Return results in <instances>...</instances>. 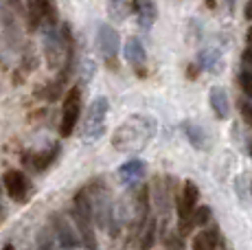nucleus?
<instances>
[{
    "label": "nucleus",
    "instance_id": "nucleus-1",
    "mask_svg": "<svg viewBox=\"0 0 252 250\" xmlns=\"http://www.w3.org/2000/svg\"><path fill=\"white\" fill-rule=\"evenodd\" d=\"M156 129V119L147 117V114H132L114 129L112 147L123 154H136L152 141Z\"/></svg>",
    "mask_w": 252,
    "mask_h": 250
},
{
    "label": "nucleus",
    "instance_id": "nucleus-2",
    "mask_svg": "<svg viewBox=\"0 0 252 250\" xmlns=\"http://www.w3.org/2000/svg\"><path fill=\"white\" fill-rule=\"evenodd\" d=\"M44 55L46 64L51 70H64L70 64V40H68V29L60 31L55 27H44Z\"/></svg>",
    "mask_w": 252,
    "mask_h": 250
},
{
    "label": "nucleus",
    "instance_id": "nucleus-3",
    "mask_svg": "<svg viewBox=\"0 0 252 250\" xmlns=\"http://www.w3.org/2000/svg\"><path fill=\"white\" fill-rule=\"evenodd\" d=\"M72 222H75V228L79 233L81 246L88 250H96V235H94V215H92L90 209V200L86 189H81L79 193L72 200Z\"/></svg>",
    "mask_w": 252,
    "mask_h": 250
},
{
    "label": "nucleus",
    "instance_id": "nucleus-4",
    "mask_svg": "<svg viewBox=\"0 0 252 250\" xmlns=\"http://www.w3.org/2000/svg\"><path fill=\"white\" fill-rule=\"evenodd\" d=\"M108 110H110V103L105 97H96L88 105L84 125H81V141L84 143H94L103 136L105 121H108Z\"/></svg>",
    "mask_w": 252,
    "mask_h": 250
},
{
    "label": "nucleus",
    "instance_id": "nucleus-5",
    "mask_svg": "<svg viewBox=\"0 0 252 250\" xmlns=\"http://www.w3.org/2000/svg\"><path fill=\"white\" fill-rule=\"evenodd\" d=\"M86 193H88L90 200V209L92 215H94V222L101 228H108V224L112 222V213H114V204L110 200V193L105 189L103 182H92V185L86 187Z\"/></svg>",
    "mask_w": 252,
    "mask_h": 250
},
{
    "label": "nucleus",
    "instance_id": "nucleus-6",
    "mask_svg": "<svg viewBox=\"0 0 252 250\" xmlns=\"http://www.w3.org/2000/svg\"><path fill=\"white\" fill-rule=\"evenodd\" d=\"M81 114V90L79 86H72L64 97V105H62V123H60V134L62 136H70L77 127Z\"/></svg>",
    "mask_w": 252,
    "mask_h": 250
},
{
    "label": "nucleus",
    "instance_id": "nucleus-7",
    "mask_svg": "<svg viewBox=\"0 0 252 250\" xmlns=\"http://www.w3.org/2000/svg\"><path fill=\"white\" fill-rule=\"evenodd\" d=\"M51 222H53V230H55L57 239H60L64 250H75L77 246H81V239H79V233H77L75 224H70L62 213H53Z\"/></svg>",
    "mask_w": 252,
    "mask_h": 250
},
{
    "label": "nucleus",
    "instance_id": "nucleus-8",
    "mask_svg": "<svg viewBox=\"0 0 252 250\" xmlns=\"http://www.w3.org/2000/svg\"><path fill=\"white\" fill-rule=\"evenodd\" d=\"M96 42H99V51L105 57V62L112 64L116 60V53H119V33L114 31V27L101 22L96 29Z\"/></svg>",
    "mask_w": 252,
    "mask_h": 250
},
{
    "label": "nucleus",
    "instance_id": "nucleus-9",
    "mask_svg": "<svg viewBox=\"0 0 252 250\" xmlns=\"http://www.w3.org/2000/svg\"><path fill=\"white\" fill-rule=\"evenodd\" d=\"M197 200H200V189H197V185L193 180H187L184 182L180 200H178V213H180L182 224H187L189 219H191V215L195 213Z\"/></svg>",
    "mask_w": 252,
    "mask_h": 250
},
{
    "label": "nucleus",
    "instance_id": "nucleus-10",
    "mask_svg": "<svg viewBox=\"0 0 252 250\" xmlns=\"http://www.w3.org/2000/svg\"><path fill=\"white\" fill-rule=\"evenodd\" d=\"M2 182H4V189H7V193L11 195L13 200H18V202L27 200V193H29V180H27V176H24L22 171H18V169H9L7 174H4Z\"/></svg>",
    "mask_w": 252,
    "mask_h": 250
},
{
    "label": "nucleus",
    "instance_id": "nucleus-11",
    "mask_svg": "<svg viewBox=\"0 0 252 250\" xmlns=\"http://www.w3.org/2000/svg\"><path fill=\"white\" fill-rule=\"evenodd\" d=\"M145 171H147V165H145L143 160H138V158L127 160L125 165L119 167V182L123 187H132V185H136V182L143 180Z\"/></svg>",
    "mask_w": 252,
    "mask_h": 250
},
{
    "label": "nucleus",
    "instance_id": "nucleus-12",
    "mask_svg": "<svg viewBox=\"0 0 252 250\" xmlns=\"http://www.w3.org/2000/svg\"><path fill=\"white\" fill-rule=\"evenodd\" d=\"M208 101H211V108L215 112L217 119H228L230 117V101H228V93H226L221 86H213L208 90Z\"/></svg>",
    "mask_w": 252,
    "mask_h": 250
},
{
    "label": "nucleus",
    "instance_id": "nucleus-13",
    "mask_svg": "<svg viewBox=\"0 0 252 250\" xmlns=\"http://www.w3.org/2000/svg\"><path fill=\"white\" fill-rule=\"evenodd\" d=\"M149 195H152V204L154 209H156V213H167L169 204H171V189H167V185H164L162 178H156L152 185V189H149Z\"/></svg>",
    "mask_w": 252,
    "mask_h": 250
},
{
    "label": "nucleus",
    "instance_id": "nucleus-14",
    "mask_svg": "<svg viewBox=\"0 0 252 250\" xmlns=\"http://www.w3.org/2000/svg\"><path fill=\"white\" fill-rule=\"evenodd\" d=\"M132 11H134L138 25L143 29L152 27L154 20H156V16H158V9H156V2H154V0H134Z\"/></svg>",
    "mask_w": 252,
    "mask_h": 250
},
{
    "label": "nucleus",
    "instance_id": "nucleus-15",
    "mask_svg": "<svg viewBox=\"0 0 252 250\" xmlns=\"http://www.w3.org/2000/svg\"><path fill=\"white\" fill-rule=\"evenodd\" d=\"M57 156V147H53L51 152H33V154H24L22 162L29 167L31 171H44Z\"/></svg>",
    "mask_w": 252,
    "mask_h": 250
},
{
    "label": "nucleus",
    "instance_id": "nucleus-16",
    "mask_svg": "<svg viewBox=\"0 0 252 250\" xmlns=\"http://www.w3.org/2000/svg\"><path fill=\"white\" fill-rule=\"evenodd\" d=\"M123 55L125 60L129 62L132 66H143L145 60H147V53H145V46L138 37H129L125 42V49H123Z\"/></svg>",
    "mask_w": 252,
    "mask_h": 250
},
{
    "label": "nucleus",
    "instance_id": "nucleus-17",
    "mask_svg": "<svg viewBox=\"0 0 252 250\" xmlns=\"http://www.w3.org/2000/svg\"><path fill=\"white\" fill-rule=\"evenodd\" d=\"M197 64H200V68L206 70V73H217V70H220V66H221L220 51H215V49L202 51L200 55H197Z\"/></svg>",
    "mask_w": 252,
    "mask_h": 250
},
{
    "label": "nucleus",
    "instance_id": "nucleus-18",
    "mask_svg": "<svg viewBox=\"0 0 252 250\" xmlns=\"http://www.w3.org/2000/svg\"><path fill=\"white\" fill-rule=\"evenodd\" d=\"M217 244H220L217 233L215 230H211V228H206V230H202V233H197L195 237H193L191 248L193 250H215Z\"/></svg>",
    "mask_w": 252,
    "mask_h": 250
},
{
    "label": "nucleus",
    "instance_id": "nucleus-19",
    "mask_svg": "<svg viewBox=\"0 0 252 250\" xmlns=\"http://www.w3.org/2000/svg\"><path fill=\"white\" fill-rule=\"evenodd\" d=\"M182 129H184V134H187V138L191 141L193 147H197V150H204V145H206V134H204V129H202L200 125L187 121V123L182 125Z\"/></svg>",
    "mask_w": 252,
    "mask_h": 250
},
{
    "label": "nucleus",
    "instance_id": "nucleus-20",
    "mask_svg": "<svg viewBox=\"0 0 252 250\" xmlns=\"http://www.w3.org/2000/svg\"><path fill=\"white\" fill-rule=\"evenodd\" d=\"M208 222H211V209L208 206H197L195 213L191 215V219L184 224V230L193 228V226H206Z\"/></svg>",
    "mask_w": 252,
    "mask_h": 250
},
{
    "label": "nucleus",
    "instance_id": "nucleus-21",
    "mask_svg": "<svg viewBox=\"0 0 252 250\" xmlns=\"http://www.w3.org/2000/svg\"><path fill=\"white\" fill-rule=\"evenodd\" d=\"M53 242H55V230L51 226H44L37 235V248L40 250H53Z\"/></svg>",
    "mask_w": 252,
    "mask_h": 250
},
{
    "label": "nucleus",
    "instance_id": "nucleus-22",
    "mask_svg": "<svg viewBox=\"0 0 252 250\" xmlns=\"http://www.w3.org/2000/svg\"><path fill=\"white\" fill-rule=\"evenodd\" d=\"M154 237H156V219H149L147 226H145V233H143V239H140V250H147L152 248L154 244Z\"/></svg>",
    "mask_w": 252,
    "mask_h": 250
},
{
    "label": "nucleus",
    "instance_id": "nucleus-23",
    "mask_svg": "<svg viewBox=\"0 0 252 250\" xmlns=\"http://www.w3.org/2000/svg\"><path fill=\"white\" fill-rule=\"evenodd\" d=\"M239 86L248 97H252V70H244V73L239 75Z\"/></svg>",
    "mask_w": 252,
    "mask_h": 250
},
{
    "label": "nucleus",
    "instance_id": "nucleus-24",
    "mask_svg": "<svg viewBox=\"0 0 252 250\" xmlns=\"http://www.w3.org/2000/svg\"><path fill=\"white\" fill-rule=\"evenodd\" d=\"M239 110H241V117H244V121L252 127V105L250 103H241Z\"/></svg>",
    "mask_w": 252,
    "mask_h": 250
},
{
    "label": "nucleus",
    "instance_id": "nucleus-25",
    "mask_svg": "<svg viewBox=\"0 0 252 250\" xmlns=\"http://www.w3.org/2000/svg\"><path fill=\"white\" fill-rule=\"evenodd\" d=\"M241 60H244V64H246V66H250V68H252V46H248V49L244 51Z\"/></svg>",
    "mask_w": 252,
    "mask_h": 250
},
{
    "label": "nucleus",
    "instance_id": "nucleus-26",
    "mask_svg": "<svg viewBox=\"0 0 252 250\" xmlns=\"http://www.w3.org/2000/svg\"><path fill=\"white\" fill-rule=\"evenodd\" d=\"M244 16H246V20H252V0H248V2H246V7H244Z\"/></svg>",
    "mask_w": 252,
    "mask_h": 250
},
{
    "label": "nucleus",
    "instance_id": "nucleus-27",
    "mask_svg": "<svg viewBox=\"0 0 252 250\" xmlns=\"http://www.w3.org/2000/svg\"><path fill=\"white\" fill-rule=\"evenodd\" d=\"M224 2H226V7H228V9L235 7V0H224Z\"/></svg>",
    "mask_w": 252,
    "mask_h": 250
},
{
    "label": "nucleus",
    "instance_id": "nucleus-28",
    "mask_svg": "<svg viewBox=\"0 0 252 250\" xmlns=\"http://www.w3.org/2000/svg\"><path fill=\"white\" fill-rule=\"evenodd\" d=\"M246 37H248V42H250V46H252V27L248 29V35H246Z\"/></svg>",
    "mask_w": 252,
    "mask_h": 250
},
{
    "label": "nucleus",
    "instance_id": "nucleus-29",
    "mask_svg": "<svg viewBox=\"0 0 252 250\" xmlns=\"http://www.w3.org/2000/svg\"><path fill=\"white\" fill-rule=\"evenodd\" d=\"M2 250H13V246H11V244H7V246H4Z\"/></svg>",
    "mask_w": 252,
    "mask_h": 250
},
{
    "label": "nucleus",
    "instance_id": "nucleus-30",
    "mask_svg": "<svg viewBox=\"0 0 252 250\" xmlns=\"http://www.w3.org/2000/svg\"><path fill=\"white\" fill-rule=\"evenodd\" d=\"M110 2H112V4H119V2H121V0H110Z\"/></svg>",
    "mask_w": 252,
    "mask_h": 250
},
{
    "label": "nucleus",
    "instance_id": "nucleus-31",
    "mask_svg": "<svg viewBox=\"0 0 252 250\" xmlns=\"http://www.w3.org/2000/svg\"><path fill=\"white\" fill-rule=\"evenodd\" d=\"M250 191H252V185H250Z\"/></svg>",
    "mask_w": 252,
    "mask_h": 250
}]
</instances>
